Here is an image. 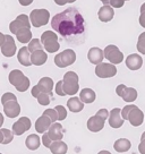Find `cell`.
<instances>
[{
	"label": "cell",
	"instance_id": "obj_40",
	"mask_svg": "<svg viewBox=\"0 0 145 154\" xmlns=\"http://www.w3.org/2000/svg\"><path fill=\"white\" fill-rule=\"evenodd\" d=\"M140 26H142V27H145V2L140 6Z\"/></svg>",
	"mask_w": 145,
	"mask_h": 154
},
{
	"label": "cell",
	"instance_id": "obj_53",
	"mask_svg": "<svg viewBox=\"0 0 145 154\" xmlns=\"http://www.w3.org/2000/svg\"><path fill=\"white\" fill-rule=\"evenodd\" d=\"M75 1H76V0H67V4L68 2H69V4H72V2H75Z\"/></svg>",
	"mask_w": 145,
	"mask_h": 154
},
{
	"label": "cell",
	"instance_id": "obj_49",
	"mask_svg": "<svg viewBox=\"0 0 145 154\" xmlns=\"http://www.w3.org/2000/svg\"><path fill=\"white\" fill-rule=\"evenodd\" d=\"M97 154H111V153H110L109 151H100Z\"/></svg>",
	"mask_w": 145,
	"mask_h": 154
},
{
	"label": "cell",
	"instance_id": "obj_38",
	"mask_svg": "<svg viewBox=\"0 0 145 154\" xmlns=\"http://www.w3.org/2000/svg\"><path fill=\"white\" fill-rule=\"evenodd\" d=\"M54 91H56V93H57V95H59V96L66 95V93H65V91H63V81H59V82L56 84Z\"/></svg>",
	"mask_w": 145,
	"mask_h": 154
},
{
	"label": "cell",
	"instance_id": "obj_46",
	"mask_svg": "<svg viewBox=\"0 0 145 154\" xmlns=\"http://www.w3.org/2000/svg\"><path fill=\"white\" fill-rule=\"evenodd\" d=\"M58 6H63L67 4V0H53Z\"/></svg>",
	"mask_w": 145,
	"mask_h": 154
},
{
	"label": "cell",
	"instance_id": "obj_34",
	"mask_svg": "<svg viewBox=\"0 0 145 154\" xmlns=\"http://www.w3.org/2000/svg\"><path fill=\"white\" fill-rule=\"evenodd\" d=\"M137 50L138 52L142 54H145V32L142 33L138 36V41H137Z\"/></svg>",
	"mask_w": 145,
	"mask_h": 154
},
{
	"label": "cell",
	"instance_id": "obj_12",
	"mask_svg": "<svg viewBox=\"0 0 145 154\" xmlns=\"http://www.w3.org/2000/svg\"><path fill=\"white\" fill-rule=\"evenodd\" d=\"M0 48H1V53L7 58L13 57L14 54H16V51H17V47L14 41V38L10 35H5V41Z\"/></svg>",
	"mask_w": 145,
	"mask_h": 154
},
{
	"label": "cell",
	"instance_id": "obj_32",
	"mask_svg": "<svg viewBox=\"0 0 145 154\" xmlns=\"http://www.w3.org/2000/svg\"><path fill=\"white\" fill-rule=\"evenodd\" d=\"M1 133H2V137H4V140H2V145H7L11 143V140L14 138V134L10 129H7V128H0Z\"/></svg>",
	"mask_w": 145,
	"mask_h": 154
},
{
	"label": "cell",
	"instance_id": "obj_4",
	"mask_svg": "<svg viewBox=\"0 0 145 154\" xmlns=\"http://www.w3.org/2000/svg\"><path fill=\"white\" fill-rule=\"evenodd\" d=\"M41 43L45 49V51L49 53L57 52L60 48V44L58 41V36L53 31H45L41 35Z\"/></svg>",
	"mask_w": 145,
	"mask_h": 154
},
{
	"label": "cell",
	"instance_id": "obj_50",
	"mask_svg": "<svg viewBox=\"0 0 145 154\" xmlns=\"http://www.w3.org/2000/svg\"><path fill=\"white\" fill-rule=\"evenodd\" d=\"M2 140H4V137H2V133L0 130V144H2Z\"/></svg>",
	"mask_w": 145,
	"mask_h": 154
},
{
	"label": "cell",
	"instance_id": "obj_47",
	"mask_svg": "<svg viewBox=\"0 0 145 154\" xmlns=\"http://www.w3.org/2000/svg\"><path fill=\"white\" fill-rule=\"evenodd\" d=\"M4 41H5V34H2L1 32H0V47L2 45Z\"/></svg>",
	"mask_w": 145,
	"mask_h": 154
},
{
	"label": "cell",
	"instance_id": "obj_44",
	"mask_svg": "<svg viewBox=\"0 0 145 154\" xmlns=\"http://www.w3.org/2000/svg\"><path fill=\"white\" fill-rule=\"evenodd\" d=\"M138 151H140V154H145V138L140 140V143L138 145Z\"/></svg>",
	"mask_w": 145,
	"mask_h": 154
},
{
	"label": "cell",
	"instance_id": "obj_25",
	"mask_svg": "<svg viewBox=\"0 0 145 154\" xmlns=\"http://www.w3.org/2000/svg\"><path fill=\"white\" fill-rule=\"evenodd\" d=\"M49 149L52 154H66L68 151V146L63 140H53Z\"/></svg>",
	"mask_w": 145,
	"mask_h": 154
},
{
	"label": "cell",
	"instance_id": "obj_48",
	"mask_svg": "<svg viewBox=\"0 0 145 154\" xmlns=\"http://www.w3.org/2000/svg\"><path fill=\"white\" fill-rule=\"evenodd\" d=\"M2 124H4V115L0 112V128L2 127Z\"/></svg>",
	"mask_w": 145,
	"mask_h": 154
},
{
	"label": "cell",
	"instance_id": "obj_1",
	"mask_svg": "<svg viewBox=\"0 0 145 154\" xmlns=\"http://www.w3.org/2000/svg\"><path fill=\"white\" fill-rule=\"evenodd\" d=\"M51 27L61 36L68 38L82 34L85 29V23L82 14L76 8L70 7L53 16L51 19Z\"/></svg>",
	"mask_w": 145,
	"mask_h": 154
},
{
	"label": "cell",
	"instance_id": "obj_18",
	"mask_svg": "<svg viewBox=\"0 0 145 154\" xmlns=\"http://www.w3.org/2000/svg\"><path fill=\"white\" fill-rule=\"evenodd\" d=\"M126 66L131 70H138L143 66V59L140 54L131 53L126 59Z\"/></svg>",
	"mask_w": 145,
	"mask_h": 154
},
{
	"label": "cell",
	"instance_id": "obj_55",
	"mask_svg": "<svg viewBox=\"0 0 145 154\" xmlns=\"http://www.w3.org/2000/svg\"><path fill=\"white\" fill-rule=\"evenodd\" d=\"M0 154H2V153H0Z\"/></svg>",
	"mask_w": 145,
	"mask_h": 154
},
{
	"label": "cell",
	"instance_id": "obj_30",
	"mask_svg": "<svg viewBox=\"0 0 145 154\" xmlns=\"http://www.w3.org/2000/svg\"><path fill=\"white\" fill-rule=\"evenodd\" d=\"M40 143H41V140H40V136H38L36 134H31L27 136V138L25 140V145L26 147L31 151H35L40 147Z\"/></svg>",
	"mask_w": 145,
	"mask_h": 154
},
{
	"label": "cell",
	"instance_id": "obj_45",
	"mask_svg": "<svg viewBox=\"0 0 145 154\" xmlns=\"http://www.w3.org/2000/svg\"><path fill=\"white\" fill-rule=\"evenodd\" d=\"M34 0H18V2H20L22 6H24V7H26V6H29L32 2H33Z\"/></svg>",
	"mask_w": 145,
	"mask_h": 154
},
{
	"label": "cell",
	"instance_id": "obj_8",
	"mask_svg": "<svg viewBox=\"0 0 145 154\" xmlns=\"http://www.w3.org/2000/svg\"><path fill=\"white\" fill-rule=\"evenodd\" d=\"M117 74L116 65L109 63H100L95 67V75L100 78H110Z\"/></svg>",
	"mask_w": 145,
	"mask_h": 154
},
{
	"label": "cell",
	"instance_id": "obj_54",
	"mask_svg": "<svg viewBox=\"0 0 145 154\" xmlns=\"http://www.w3.org/2000/svg\"><path fill=\"white\" fill-rule=\"evenodd\" d=\"M125 1H129V0H125Z\"/></svg>",
	"mask_w": 145,
	"mask_h": 154
},
{
	"label": "cell",
	"instance_id": "obj_7",
	"mask_svg": "<svg viewBox=\"0 0 145 154\" xmlns=\"http://www.w3.org/2000/svg\"><path fill=\"white\" fill-rule=\"evenodd\" d=\"M103 56L109 60V63H113V65H118V63H120L124 60L122 52L113 44L106 45V49L103 50Z\"/></svg>",
	"mask_w": 145,
	"mask_h": 154
},
{
	"label": "cell",
	"instance_id": "obj_17",
	"mask_svg": "<svg viewBox=\"0 0 145 154\" xmlns=\"http://www.w3.org/2000/svg\"><path fill=\"white\" fill-rule=\"evenodd\" d=\"M48 136L52 140H61L63 137V126L59 122H52L48 129Z\"/></svg>",
	"mask_w": 145,
	"mask_h": 154
},
{
	"label": "cell",
	"instance_id": "obj_23",
	"mask_svg": "<svg viewBox=\"0 0 145 154\" xmlns=\"http://www.w3.org/2000/svg\"><path fill=\"white\" fill-rule=\"evenodd\" d=\"M51 124H52V122H51V120L49 119L48 117L42 115L40 118L36 119V121H35V130H36V133L43 134L45 131H48L49 127H50Z\"/></svg>",
	"mask_w": 145,
	"mask_h": 154
},
{
	"label": "cell",
	"instance_id": "obj_28",
	"mask_svg": "<svg viewBox=\"0 0 145 154\" xmlns=\"http://www.w3.org/2000/svg\"><path fill=\"white\" fill-rule=\"evenodd\" d=\"M131 140H128L127 138H119V140H117L115 142L113 149L118 153H124V152H127L128 149H131Z\"/></svg>",
	"mask_w": 145,
	"mask_h": 154
},
{
	"label": "cell",
	"instance_id": "obj_10",
	"mask_svg": "<svg viewBox=\"0 0 145 154\" xmlns=\"http://www.w3.org/2000/svg\"><path fill=\"white\" fill-rule=\"evenodd\" d=\"M31 125H32V122L29 120V118H27V117H22L16 122H14L11 131H13V134L15 136H20V135L26 133L31 128Z\"/></svg>",
	"mask_w": 145,
	"mask_h": 154
},
{
	"label": "cell",
	"instance_id": "obj_19",
	"mask_svg": "<svg viewBox=\"0 0 145 154\" xmlns=\"http://www.w3.org/2000/svg\"><path fill=\"white\" fill-rule=\"evenodd\" d=\"M48 60V54L42 50H35L33 52H31V63L35 66H42Z\"/></svg>",
	"mask_w": 145,
	"mask_h": 154
},
{
	"label": "cell",
	"instance_id": "obj_9",
	"mask_svg": "<svg viewBox=\"0 0 145 154\" xmlns=\"http://www.w3.org/2000/svg\"><path fill=\"white\" fill-rule=\"evenodd\" d=\"M116 93L118 96L126 102H133L137 99V91L133 87H127L124 84L118 85L116 88Z\"/></svg>",
	"mask_w": 145,
	"mask_h": 154
},
{
	"label": "cell",
	"instance_id": "obj_42",
	"mask_svg": "<svg viewBox=\"0 0 145 154\" xmlns=\"http://www.w3.org/2000/svg\"><path fill=\"white\" fill-rule=\"evenodd\" d=\"M133 106H134V104L126 106L125 108H122V109L120 110V115H121V117H122V119H124V120H127V116H128V112L131 111V109L133 108Z\"/></svg>",
	"mask_w": 145,
	"mask_h": 154
},
{
	"label": "cell",
	"instance_id": "obj_51",
	"mask_svg": "<svg viewBox=\"0 0 145 154\" xmlns=\"http://www.w3.org/2000/svg\"><path fill=\"white\" fill-rule=\"evenodd\" d=\"M101 2H103L104 5H109V0H100Z\"/></svg>",
	"mask_w": 145,
	"mask_h": 154
},
{
	"label": "cell",
	"instance_id": "obj_35",
	"mask_svg": "<svg viewBox=\"0 0 145 154\" xmlns=\"http://www.w3.org/2000/svg\"><path fill=\"white\" fill-rule=\"evenodd\" d=\"M54 110L57 112V116H58V120L59 121H63L66 119L67 117V110L63 108V106H54Z\"/></svg>",
	"mask_w": 145,
	"mask_h": 154
},
{
	"label": "cell",
	"instance_id": "obj_31",
	"mask_svg": "<svg viewBox=\"0 0 145 154\" xmlns=\"http://www.w3.org/2000/svg\"><path fill=\"white\" fill-rule=\"evenodd\" d=\"M52 95H50V94H48V93H43V92H40L39 94H38V96L35 97L36 100H38V102H39V104H41V106H49L50 104V102H51V100H52Z\"/></svg>",
	"mask_w": 145,
	"mask_h": 154
},
{
	"label": "cell",
	"instance_id": "obj_29",
	"mask_svg": "<svg viewBox=\"0 0 145 154\" xmlns=\"http://www.w3.org/2000/svg\"><path fill=\"white\" fill-rule=\"evenodd\" d=\"M95 92L92 88H83L79 93V100L83 103H93L95 100Z\"/></svg>",
	"mask_w": 145,
	"mask_h": 154
},
{
	"label": "cell",
	"instance_id": "obj_39",
	"mask_svg": "<svg viewBox=\"0 0 145 154\" xmlns=\"http://www.w3.org/2000/svg\"><path fill=\"white\" fill-rule=\"evenodd\" d=\"M125 4V0H109V6L112 8H121Z\"/></svg>",
	"mask_w": 145,
	"mask_h": 154
},
{
	"label": "cell",
	"instance_id": "obj_26",
	"mask_svg": "<svg viewBox=\"0 0 145 154\" xmlns=\"http://www.w3.org/2000/svg\"><path fill=\"white\" fill-rule=\"evenodd\" d=\"M67 106L72 112L77 113V112H81L84 109V103L79 100V97L72 96V97H70L67 101Z\"/></svg>",
	"mask_w": 145,
	"mask_h": 154
},
{
	"label": "cell",
	"instance_id": "obj_11",
	"mask_svg": "<svg viewBox=\"0 0 145 154\" xmlns=\"http://www.w3.org/2000/svg\"><path fill=\"white\" fill-rule=\"evenodd\" d=\"M127 120L131 122V126L134 127H138L143 124L144 121V113L143 111L140 110L138 106H133V108L131 109V111L128 112V116H127Z\"/></svg>",
	"mask_w": 145,
	"mask_h": 154
},
{
	"label": "cell",
	"instance_id": "obj_5",
	"mask_svg": "<svg viewBox=\"0 0 145 154\" xmlns=\"http://www.w3.org/2000/svg\"><path fill=\"white\" fill-rule=\"evenodd\" d=\"M75 61H76V53L72 49H66L63 52L56 54V57H54V63L59 68L68 67Z\"/></svg>",
	"mask_w": 145,
	"mask_h": 154
},
{
	"label": "cell",
	"instance_id": "obj_14",
	"mask_svg": "<svg viewBox=\"0 0 145 154\" xmlns=\"http://www.w3.org/2000/svg\"><path fill=\"white\" fill-rule=\"evenodd\" d=\"M4 106V112L5 116L8 118H16L20 113V106L17 100H11L2 104Z\"/></svg>",
	"mask_w": 145,
	"mask_h": 154
},
{
	"label": "cell",
	"instance_id": "obj_33",
	"mask_svg": "<svg viewBox=\"0 0 145 154\" xmlns=\"http://www.w3.org/2000/svg\"><path fill=\"white\" fill-rule=\"evenodd\" d=\"M27 49H29V52H33L35 50H42L43 45H42V43H41V41H40L39 38H32L29 42Z\"/></svg>",
	"mask_w": 145,
	"mask_h": 154
},
{
	"label": "cell",
	"instance_id": "obj_37",
	"mask_svg": "<svg viewBox=\"0 0 145 154\" xmlns=\"http://www.w3.org/2000/svg\"><path fill=\"white\" fill-rule=\"evenodd\" d=\"M11 100H17V97H16L15 94L10 93V92H7V93H5L4 95L1 96V103H2V104L8 101H11Z\"/></svg>",
	"mask_w": 145,
	"mask_h": 154
},
{
	"label": "cell",
	"instance_id": "obj_3",
	"mask_svg": "<svg viewBox=\"0 0 145 154\" xmlns=\"http://www.w3.org/2000/svg\"><path fill=\"white\" fill-rule=\"evenodd\" d=\"M63 88L66 95H75L79 91L78 75L74 72H67L63 75Z\"/></svg>",
	"mask_w": 145,
	"mask_h": 154
},
{
	"label": "cell",
	"instance_id": "obj_36",
	"mask_svg": "<svg viewBox=\"0 0 145 154\" xmlns=\"http://www.w3.org/2000/svg\"><path fill=\"white\" fill-rule=\"evenodd\" d=\"M43 115L47 116L49 119L51 120V122H56V121L58 120V116H57V112H56L54 109H47V110H44Z\"/></svg>",
	"mask_w": 145,
	"mask_h": 154
},
{
	"label": "cell",
	"instance_id": "obj_2",
	"mask_svg": "<svg viewBox=\"0 0 145 154\" xmlns=\"http://www.w3.org/2000/svg\"><path fill=\"white\" fill-rule=\"evenodd\" d=\"M9 83L15 86V88L18 92H25L29 90V79L25 76L20 69H14L9 72L8 76Z\"/></svg>",
	"mask_w": 145,
	"mask_h": 154
},
{
	"label": "cell",
	"instance_id": "obj_27",
	"mask_svg": "<svg viewBox=\"0 0 145 154\" xmlns=\"http://www.w3.org/2000/svg\"><path fill=\"white\" fill-rule=\"evenodd\" d=\"M16 38L20 41V43H29V41L32 40V32H31V29L29 27H23V29H20L16 33Z\"/></svg>",
	"mask_w": 145,
	"mask_h": 154
},
{
	"label": "cell",
	"instance_id": "obj_41",
	"mask_svg": "<svg viewBox=\"0 0 145 154\" xmlns=\"http://www.w3.org/2000/svg\"><path fill=\"white\" fill-rule=\"evenodd\" d=\"M51 143H52V140H50V137L48 136V133H47V131L43 133V135H42V144H43L47 149H49Z\"/></svg>",
	"mask_w": 145,
	"mask_h": 154
},
{
	"label": "cell",
	"instance_id": "obj_6",
	"mask_svg": "<svg viewBox=\"0 0 145 154\" xmlns=\"http://www.w3.org/2000/svg\"><path fill=\"white\" fill-rule=\"evenodd\" d=\"M29 23L34 27H41L49 23L50 13L47 9H34L29 14Z\"/></svg>",
	"mask_w": 145,
	"mask_h": 154
},
{
	"label": "cell",
	"instance_id": "obj_21",
	"mask_svg": "<svg viewBox=\"0 0 145 154\" xmlns=\"http://www.w3.org/2000/svg\"><path fill=\"white\" fill-rule=\"evenodd\" d=\"M36 86L39 88L40 92H43V93H48L50 95L53 96L52 90H53V81L52 78L50 77H42L39 81V83L36 84Z\"/></svg>",
	"mask_w": 145,
	"mask_h": 154
},
{
	"label": "cell",
	"instance_id": "obj_24",
	"mask_svg": "<svg viewBox=\"0 0 145 154\" xmlns=\"http://www.w3.org/2000/svg\"><path fill=\"white\" fill-rule=\"evenodd\" d=\"M17 59L20 61V65H23L25 67H29L31 66V52L29 51L27 47H23L18 50V53H17Z\"/></svg>",
	"mask_w": 145,
	"mask_h": 154
},
{
	"label": "cell",
	"instance_id": "obj_20",
	"mask_svg": "<svg viewBox=\"0 0 145 154\" xmlns=\"http://www.w3.org/2000/svg\"><path fill=\"white\" fill-rule=\"evenodd\" d=\"M97 16H99V19L103 22V23H108L110 22L113 16H115V10L112 8L111 6L109 5H103L100 8L99 13H97Z\"/></svg>",
	"mask_w": 145,
	"mask_h": 154
},
{
	"label": "cell",
	"instance_id": "obj_16",
	"mask_svg": "<svg viewBox=\"0 0 145 154\" xmlns=\"http://www.w3.org/2000/svg\"><path fill=\"white\" fill-rule=\"evenodd\" d=\"M104 122H106V120L102 119L101 117H99L97 115L92 116L87 120V128H88V130H91L92 133H97V131L103 129Z\"/></svg>",
	"mask_w": 145,
	"mask_h": 154
},
{
	"label": "cell",
	"instance_id": "obj_13",
	"mask_svg": "<svg viewBox=\"0 0 145 154\" xmlns=\"http://www.w3.org/2000/svg\"><path fill=\"white\" fill-rule=\"evenodd\" d=\"M23 27H29L31 29V23H29V18L27 15L22 14L18 15L17 18L13 20L9 24V31L13 34H15L20 29H23Z\"/></svg>",
	"mask_w": 145,
	"mask_h": 154
},
{
	"label": "cell",
	"instance_id": "obj_15",
	"mask_svg": "<svg viewBox=\"0 0 145 154\" xmlns=\"http://www.w3.org/2000/svg\"><path fill=\"white\" fill-rule=\"evenodd\" d=\"M109 125L112 128H120L124 125V119L120 115V109L119 108H115L109 112Z\"/></svg>",
	"mask_w": 145,
	"mask_h": 154
},
{
	"label": "cell",
	"instance_id": "obj_43",
	"mask_svg": "<svg viewBox=\"0 0 145 154\" xmlns=\"http://www.w3.org/2000/svg\"><path fill=\"white\" fill-rule=\"evenodd\" d=\"M97 115L99 116V117H101L102 119L106 120V119H108V117H109V112H108L106 109H100V110L97 112Z\"/></svg>",
	"mask_w": 145,
	"mask_h": 154
},
{
	"label": "cell",
	"instance_id": "obj_52",
	"mask_svg": "<svg viewBox=\"0 0 145 154\" xmlns=\"http://www.w3.org/2000/svg\"><path fill=\"white\" fill-rule=\"evenodd\" d=\"M144 138H145V131L142 134V136H140V140H144Z\"/></svg>",
	"mask_w": 145,
	"mask_h": 154
},
{
	"label": "cell",
	"instance_id": "obj_22",
	"mask_svg": "<svg viewBox=\"0 0 145 154\" xmlns=\"http://www.w3.org/2000/svg\"><path fill=\"white\" fill-rule=\"evenodd\" d=\"M87 58L90 60L91 63H94V65H97V63H102V60L104 59V56H103V51H102L100 48H91L87 52Z\"/></svg>",
	"mask_w": 145,
	"mask_h": 154
}]
</instances>
